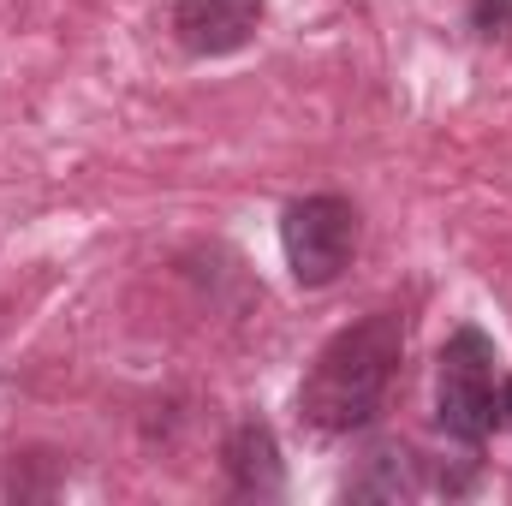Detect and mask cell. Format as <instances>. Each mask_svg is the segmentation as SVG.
<instances>
[{"label": "cell", "mask_w": 512, "mask_h": 506, "mask_svg": "<svg viewBox=\"0 0 512 506\" xmlns=\"http://www.w3.org/2000/svg\"><path fill=\"white\" fill-rule=\"evenodd\" d=\"M399 352H405V322L399 310H376L364 316L358 328L334 334L322 346V358L310 364V376L298 387V411L328 429V435H352L364 429L387 399V381L399 370Z\"/></svg>", "instance_id": "obj_1"}, {"label": "cell", "mask_w": 512, "mask_h": 506, "mask_svg": "<svg viewBox=\"0 0 512 506\" xmlns=\"http://www.w3.org/2000/svg\"><path fill=\"white\" fill-rule=\"evenodd\" d=\"M495 346L483 328H459L447 346H441V364H435V417L453 441L477 447L489 441V429L501 423V399H495Z\"/></svg>", "instance_id": "obj_2"}, {"label": "cell", "mask_w": 512, "mask_h": 506, "mask_svg": "<svg viewBox=\"0 0 512 506\" xmlns=\"http://www.w3.org/2000/svg\"><path fill=\"white\" fill-rule=\"evenodd\" d=\"M280 251L298 286H334L358 251V209L346 197H304L280 215Z\"/></svg>", "instance_id": "obj_3"}, {"label": "cell", "mask_w": 512, "mask_h": 506, "mask_svg": "<svg viewBox=\"0 0 512 506\" xmlns=\"http://www.w3.org/2000/svg\"><path fill=\"white\" fill-rule=\"evenodd\" d=\"M262 24V0H179L173 6V36L191 54H239Z\"/></svg>", "instance_id": "obj_4"}, {"label": "cell", "mask_w": 512, "mask_h": 506, "mask_svg": "<svg viewBox=\"0 0 512 506\" xmlns=\"http://www.w3.org/2000/svg\"><path fill=\"white\" fill-rule=\"evenodd\" d=\"M227 471L239 495H280V447L268 423H239V435L227 441Z\"/></svg>", "instance_id": "obj_5"}, {"label": "cell", "mask_w": 512, "mask_h": 506, "mask_svg": "<svg viewBox=\"0 0 512 506\" xmlns=\"http://www.w3.org/2000/svg\"><path fill=\"white\" fill-rule=\"evenodd\" d=\"M352 495H382V501L417 495V459H411L405 447H382V453H370V477H358Z\"/></svg>", "instance_id": "obj_6"}, {"label": "cell", "mask_w": 512, "mask_h": 506, "mask_svg": "<svg viewBox=\"0 0 512 506\" xmlns=\"http://www.w3.org/2000/svg\"><path fill=\"white\" fill-rule=\"evenodd\" d=\"M501 423H512V381L501 387Z\"/></svg>", "instance_id": "obj_7"}]
</instances>
